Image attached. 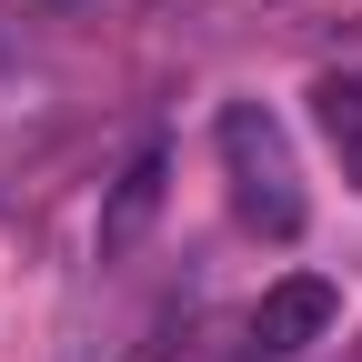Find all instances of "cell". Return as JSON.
Wrapping results in <instances>:
<instances>
[{
	"instance_id": "6da1fadb",
	"label": "cell",
	"mask_w": 362,
	"mask_h": 362,
	"mask_svg": "<svg viewBox=\"0 0 362 362\" xmlns=\"http://www.w3.org/2000/svg\"><path fill=\"white\" fill-rule=\"evenodd\" d=\"M211 141H221V181H232V211L252 221L262 242H292V232H302V171H292L282 121H272L262 101H232Z\"/></svg>"
},
{
	"instance_id": "277c9868",
	"label": "cell",
	"mask_w": 362,
	"mask_h": 362,
	"mask_svg": "<svg viewBox=\"0 0 362 362\" xmlns=\"http://www.w3.org/2000/svg\"><path fill=\"white\" fill-rule=\"evenodd\" d=\"M312 121H322V141H332L342 181H362V71H332V81H312Z\"/></svg>"
},
{
	"instance_id": "3957f363",
	"label": "cell",
	"mask_w": 362,
	"mask_h": 362,
	"mask_svg": "<svg viewBox=\"0 0 362 362\" xmlns=\"http://www.w3.org/2000/svg\"><path fill=\"white\" fill-rule=\"evenodd\" d=\"M161 181H171V161H161V151H141V161L121 171V192H111V211H101V252H131V242L151 232V211H161Z\"/></svg>"
},
{
	"instance_id": "7a4b0ae2",
	"label": "cell",
	"mask_w": 362,
	"mask_h": 362,
	"mask_svg": "<svg viewBox=\"0 0 362 362\" xmlns=\"http://www.w3.org/2000/svg\"><path fill=\"white\" fill-rule=\"evenodd\" d=\"M332 322H342V292L312 282V272H292V282H272L252 302V352H302V342H322Z\"/></svg>"
}]
</instances>
